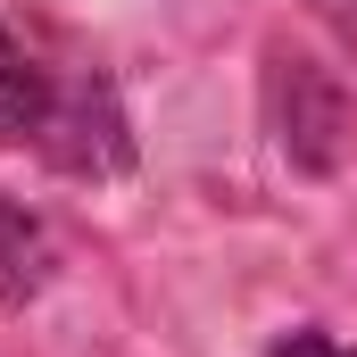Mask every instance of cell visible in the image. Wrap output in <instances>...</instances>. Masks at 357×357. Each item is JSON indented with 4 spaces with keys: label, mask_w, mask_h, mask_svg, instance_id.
<instances>
[{
    "label": "cell",
    "mask_w": 357,
    "mask_h": 357,
    "mask_svg": "<svg viewBox=\"0 0 357 357\" xmlns=\"http://www.w3.org/2000/svg\"><path fill=\"white\" fill-rule=\"evenodd\" d=\"M0 142L42 150V158L67 167V175H108V167H125V150H133L108 84H100V75H59V67H42L8 25H0Z\"/></svg>",
    "instance_id": "cell-1"
},
{
    "label": "cell",
    "mask_w": 357,
    "mask_h": 357,
    "mask_svg": "<svg viewBox=\"0 0 357 357\" xmlns=\"http://www.w3.org/2000/svg\"><path fill=\"white\" fill-rule=\"evenodd\" d=\"M50 274H59V241H50V225H42L25 199H8V191H0V307L42 299V291H50Z\"/></svg>",
    "instance_id": "cell-2"
},
{
    "label": "cell",
    "mask_w": 357,
    "mask_h": 357,
    "mask_svg": "<svg viewBox=\"0 0 357 357\" xmlns=\"http://www.w3.org/2000/svg\"><path fill=\"white\" fill-rule=\"evenodd\" d=\"M307 17L341 42V59H357V0H307Z\"/></svg>",
    "instance_id": "cell-3"
},
{
    "label": "cell",
    "mask_w": 357,
    "mask_h": 357,
    "mask_svg": "<svg viewBox=\"0 0 357 357\" xmlns=\"http://www.w3.org/2000/svg\"><path fill=\"white\" fill-rule=\"evenodd\" d=\"M266 357H357V349H341L333 333H316V324H299V333H282Z\"/></svg>",
    "instance_id": "cell-4"
}]
</instances>
